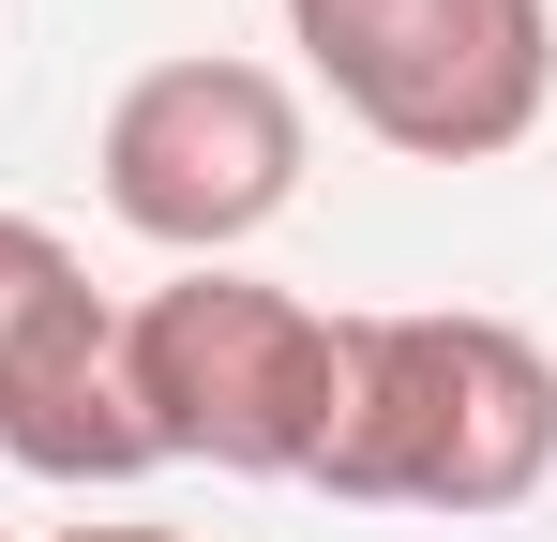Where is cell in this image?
<instances>
[{
  "label": "cell",
  "mask_w": 557,
  "mask_h": 542,
  "mask_svg": "<svg viewBox=\"0 0 557 542\" xmlns=\"http://www.w3.org/2000/svg\"><path fill=\"white\" fill-rule=\"evenodd\" d=\"M347 513H528L557 482V361L512 317H332V407L301 452Z\"/></svg>",
  "instance_id": "obj_1"
},
{
  "label": "cell",
  "mask_w": 557,
  "mask_h": 542,
  "mask_svg": "<svg viewBox=\"0 0 557 542\" xmlns=\"http://www.w3.org/2000/svg\"><path fill=\"white\" fill-rule=\"evenodd\" d=\"M121 392L151 467H226V482H301L317 407H332V317L257 271H166L121 301Z\"/></svg>",
  "instance_id": "obj_2"
},
{
  "label": "cell",
  "mask_w": 557,
  "mask_h": 542,
  "mask_svg": "<svg viewBox=\"0 0 557 542\" xmlns=\"http://www.w3.org/2000/svg\"><path fill=\"white\" fill-rule=\"evenodd\" d=\"M286 46L407 167H497L557 106V0H286Z\"/></svg>",
  "instance_id": "obj_3"
},
{
  "label": "cell",
  "mask_w": 557,
  "mask_h": 542,
  "mask_svg": "<svg viewBox=\"0 0 557 542\" xmlns=\"http://www.w3.org/2000/svg\"><path fill=\"white\" fill-rule=\"evenodd\" d=\"M301 90L272 61H226V46H196V61H151V76L106 106V211L136 226V242H166L182 271H226L257 226H272L286 196H301Z\"/></svg>",
  "instance_id": "obj_4"
},
{
  "label": "cell",
  "mask_w": 557,
  "mask_h": 542,
  "mask_svg": "<svg viewBox=\"0 0 557 542\" xmlns=\"http://www.w3.org/2000/svg\"><path fill=\"white\" fill-rule=\"evenodd\" d=\"M0 452L30 482H136V392H121V301H106L61 226L0 211Z\"/></svg>",
  "instance_id": "obj_5"
},
{
  "label": "cell",
  "mask_w": 557,
  "mask_h": 542,
  "mask_svg": "<svg viewBox=\"0 0 557 542\" xmlns=\"http://www.w3.org/2000/svg\"><path fill=\"white\" fill-rule=\"evenodd\" d=\"M46 542H182V528H46Z\"/></svg>",
  "instance_id": "obj_6"
}]
</instances>
